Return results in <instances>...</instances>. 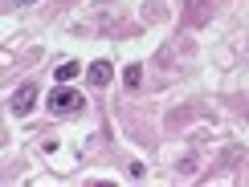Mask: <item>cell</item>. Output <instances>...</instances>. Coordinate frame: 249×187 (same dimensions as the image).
<instances>
[{
	"label": "cell",
	"instance_id": "8992f818",
	"mask_svg": "<svg viewBox=\"0 0 249 187\" xmlns=\"http://www.w3.org/2000/svg\"><path fill=\"white\" fill-rule=\"evenodd\" d=\"M8 4H37V0H8Z\"/></svg>",
	"mask_w": 249,
	"mask_h": 187
},
{
	"label": "cell",
	"instance_id": "6da1fadb",
	"mask_svg": "<svg viewBox=\"0 0 249 187\" xmlns=\"http://www.w3.org/2000/svg\"><path fill=\"white\" fill-rule=\"evenodd\" d=\"M45 106H49V114H57V118H70V114H82V106H86V102H82V94H78V90L61 86V90L49 94Z\"/></svg>",
	"mask_w": 249,
	"mask_h": 187
},
{
	"label": "cell",
	"instance_id": "7a4b0ae2",
	"mask_svg": "<svg viewBox=\"0 0 249 187\" xmlns=\"http://www.w3.org/2000/svg\"><path fill=\"white\" fill-rule=\"evenodd\" d=\"M33 106H37V86H33V81L17 86V90H13V98H8V110H13L17 118H25V114L33 110Z\"/></svg>",
	"mask_w": 249,
	"mask_h": 187
},
{
	"label": "cell",
	"instance_id": "277c9868",
	"mask_svg": "<svg viewBox=\"0 0 249 187\" xmlns=\"http://www.w3.org/2000/svg\"><path fill=\"white\" fill-rule=\"evenodd\" d=\"M78 74H82V65H78V61H61V65L53 69V78L61 81V86H66V81H74Z\"/></svg>",
	"mask_w": 249,
	"mask_h": 187
},
{
	"label": "cell",
	"instance_id": "3957f363",
	"mask_svg": "<svg viewBox=\"0 0 249 187\" xmlns=\"http://www.w3.org/2000/svg\"><path fill=\"white\" fill-rule=\"evenodd\" d=\"M110 78H115V65H110V61H94V65H90L86 69V81H90V86H110Z\"/></svg>",
	"mask_w": 249,
	"mask_h": 187
},
{
	"label": "cell",
	"instance_id": "5b68a950",
	"mask_svg": "<svg viewBox=\"0 0 249 187\" xmlns=\"http://www.w3.org/2000/svg\"><path fill=\"white\" fill-rule=\"evenodd\" d=\"M123 81H127L131 90H139V81H143V65H127V69H123Z\"/></svg>",
	"mask_w": 249,
	"mask_h": 187
}]
</instances>
